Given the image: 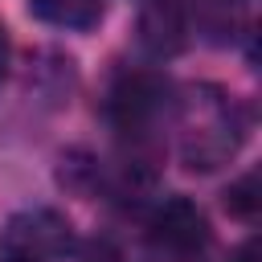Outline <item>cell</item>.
<instances>
[{"label": "cell", "mask_w": 262, "mask_h": 262, "mask_svg": "<svg viewBox=\"0 0 262 262\" xmlns=\"http://www.w3.org/2000/svg\"><path fill=\"white\" fill-rule=\"evenodd\" d=\"M246 119L233 98L213 86H196L180 102V156L192 172H213L229 164L242 147Z\"/></svg>", "instance_id": "obj_1"}, {"label": "cell", "mask_w": 262, "mask_h": 262, "mask_svg": "<svg viewBox=\"0 0 262 262\" xmlns=\"http://www.w3.org/2000/svg\"><path fill=\"white\" fill-rule=\"evenodd\" d=\"M74 250V225L57 209H20L0 229V262H57Z\"/></svg>", "instance_id": "obj_2"}, {"label": "cell", "mask_w": 262, "mask_h": 262, "mask_svg": "<svg viewBox=\"0 0 262 262\" xmlns=\"http://www.w3.org/2000/svg\"><path fill=\"white\" fill-rule=\"evenodd\" d=\"M147 237H151V246H156L160 254L180 258V262H192V258H201L205 246H209V221H205V213H201L188 196H168V201L151 213Z\"/></svg>", "instance_id": "obj_3"}, {"label": "cell", "mask_w": 262, "mask_h": 262, "mask_svg": "<svg viewBox=\"0 0 262 262\" xmlns=\"http://www.w3.org/2000/svg\"><path fill=\"white\" fill-rule=\"evenodd\" d=\"M135 37L151 57H176L188 45V4L184 0H143L135 12Z\"/></svg>", "instance_id": "obj_4"}, {"label": "cell", "mask_w": 262, "mask_h": 262, "mask_svg": "<svg viewBox=\"0 0 262 262\" xmlns=\"http://www.w3.org/2000/svg\"><path fill=\"white\" fill-rule=\"evenodd\" d=\"M160 98H164V90H160L156 78H143V74L127 78V82L115 90V102H111L115 115H119V127H127V131L147 127L151 115L160 111Z\"/></svg>", "instance_id": "obj_5"}, {"label": "cell", "mask_w": 262, "mask_h": 262, "mask_svg": "<svg viewBox=\"0 0 262 262\" xmlns=\"http://www.w3.org/2000/svg\"><path fill=\"white\" fill-rule=\"evenodd\" d=\"M29 12L53 29L86 33L102 20V0H29Z\"/></svg>", "instance_id": "obj_6"}, {"label": "cell", "mask_w": 262, "mask_h": 262, "mask_svg": "<svg viewBox=\"0 0 262 262\" xmlns=\"http://www.w3.org/2000/svg\"><path fill=\"white\" fill-rule=\"evenodd\" d=\"M225 209L233 217H242V221H254V213H258V172H246L237 184H229Z\"/></svg>", "instance_id": "obj_7"}, {"label": "cell", "mask_w": 262, "mask_h": 262, "mask_svg": "<svg viewBox=\"0 0 262 262\" xmlns=\"http://www.w3.org/2000/svg\"><path fill=\"white\" fill-rule=\"evenodd\" d=\"M4 78H8V33L0 29V86H4Z\"/></svg>", "instance_id": "obj_8"}, {"label": "cell", "mask_w": 262, "mask_h": 262, "mask_svg": "<svg viewBox=\"0 0 262 262\" xmlns=\"http://www.w3.org/2000/svg\"><path fill=\"white\" fill-rule=\"evenodd\" d=\"M254 258H258V242L250 237V242H246V246L237 250V258H233V262H254Z\"/></svg>", "instance_id": "obj_9"}]
</instances>
